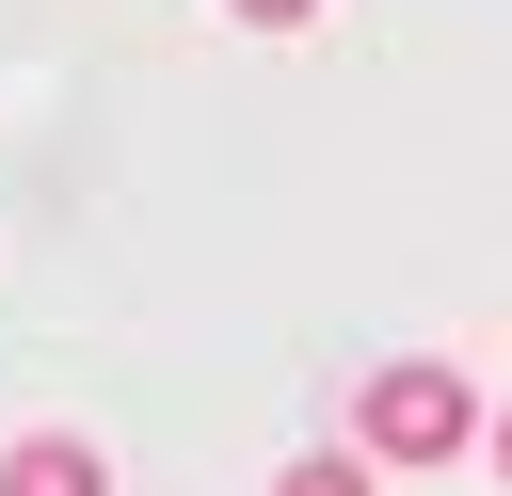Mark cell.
I'll use <instances>...</instances> for the list:
<instances>
[{
	"label": "cell",
	"instance_id": "6da1fadb",
	"mask_svg": "<svg viewBox=\"0 0 512 496\" xmlns=\"http://www.w3.org/2000/svg\"><path fill=\"white\" fill-rule=\"evenodd\" d=\"M352 448H368V464H400V480H416V464H464V448H480L464 368H432V352L368 368V384H352Z\"/></svg>",
	"mask_w": 512,
	"mask_h": 496
},
{
	"label": "cell",
	"instance_id": "277c9868",
	"mask_svg": "<svg viewBox=\"0 0 512 496\" xmlns=\"http://www.w3.org/2000/svg\"><path fill=\"white\" fill-rule=\"evenodd\" d=\"M224 16H256V32H304V16H320V0H224Z\"/></svg>",
	"mask_w": 512,
	"mask_h": 496
},
{
	"label": "cell",
	"instance_id": "7a4b0ae2",
	"mask_svg": "<svg viewBox=\"0 0 512 496\" xmlns=\"http://www.w3.org/2000/svg\"><path fill=\"white\" fill-rule=\"evenodd\" d=\"M0 496H112V464H96L80 432H16V448H0Z\"/></svg>",
	"mask_w": 512,
	"mask_h": 496
},
{
	"label": "cell",
	"instance_id": "5b68a950",
	"mask_svg": "<svg viewBox=\"0 0 512 496\" xmlns=\"http://www.w3.org/2000/svg\"><path fill=\"white\" fill-rule=\"evenodd\" d=\"M480 448H496V480H512V416H480Z\"/></svg>",
	"mask_w": 512,
	"mask_h": 496
},
{
	"label": "cell",
	"instance_id": "3957f363",
	"mask_svg": "<svg viewBox=\"0 0 512 496\" xmlns=\"http://www.w3.org/2000/svg\"><path fill=\"white\" fill-rule=\"evenodd\" d=\"M272 496H384V464L368 448H304V464H272Z\"/></svg>",
	"mask_w": 512,
	"mask_h": 496
}]
</instances>
